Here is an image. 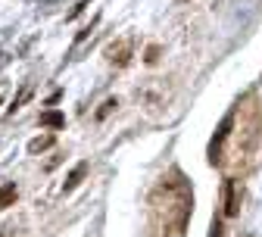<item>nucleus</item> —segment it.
Returning a JSON list of instances; mask_svg holds the SVG:
<instances>
[{"instance_id": "obj_1", "label": "nucleus", "mask_w": 262, "mask_h": 237, "mask_svg": "<svg viewBox=\"0 0 262 237\" xmlns=\"http://www.w3.org/2000/svg\"><path fill=\"white\" fill-rule=\"evenodd\" d=\"M150 209H153V219L159 222L166 237L184 231V225L193 212V193H190L187 178L178 168H172V172L156 184V190L150 193Z\"/></svg>"}, {"instance_id": "obj_2", "label": "nucleus", "mask_w": 262, "mask_h": 237, "mask_svg": "<svg viewBox=\"0 0 262 237\" xmlns=\"http://www.w3.org/2000/svg\"><path fill=\"white\" fill-rule=\"evenodd\" d=\"M234 128H237V131H231V138H234V156H237V162L241 159L250 162L253 153L262 144V106H259V100L253 94L244 97L241 103L234 106Z\"/></svg>"}, {"instance_id": "obj_3", "label": "nucleus", "mask_w": 262, "mask_h": 237, "mask_svg": "<svg viewBox=\"0 0 262 237\" xmlns=\"http://www.w3.org/2000/svg\"><path fill=\"white\" fill-rule=\"evenodd\" d=\"M231 131H234V110L219 122L212 141H209V150H206L209 165H222V162H225V147H228V141H231Z\"/></svg>"}, {"instance_id": "obj_4", "label": "nucleus", "mask_w": 262, "mask_h": 237, "mask_svg": "<svg viewBox=\"0 0 262 237\" xmlns=\"http://www.w3.org/2000/svg\"><path fill=\"white\" fill-rule=\"evenodd\" d=\"M222 206H225V212L222 216H237V209H241V190H237V181L234 178H225V187H222Z\"/></svg>"}, {"instance_id": "obj_5", "label": "nucleus", "mask_w": 262, "mask_h": 237, "mask_svg": "<svg viewBox=\"0 0 262 237\" xmlns=\"http://www.w3.org/2000/svg\"><path fill=\"white\" fill-rule=\"evenodd\" d=\"M131 47H135V41H131V38H125V41H119V44H110V47H106V59L122 69V66L131 62Z\"/></svg>"}, {"instance_id": "obj_6", "label": "nucleus", "mask_w": 262, "mask_h": 237, "mask_svg": "<svg viewBox=\"0 0 262 237\" xmlns=\"http://www.w3.org/2000/svg\"><path fill=\"white\" fill-rule=\"evenodd\" d=\"M16 200H19V187L16 184H0V209H10V206H16Z\"/></svg>"}, {"instance_id": "obj_7", "label": "nucleus", "mask_w": 262, "mask_h": 237, "mask_svg": "<svg viewBox=\"0 0 262 237\" xmlns=\"http://www.w3.org/2000/svg\"><path fill=\"white\" fill-rule=\"evenodd\" d=\"M88 175V162H78L75 168H72V172H69V178H66V184H62V190L66 193H69V190H75L78 184H81V178Z\"/></svg>"}, {"instance_id": "obj_8", "label": "nucleus", "mask_w": 262, "mask_h": 237, "mask_svg": "<svg viewBox=\"0 0 262 237\" xmlns=\"http://www.w3.org/2000/svg\"><path fill=\"white\" fill-rule=\"evenodd\" d=\"M44 128H62L66 125V116L59 113V110H47V113H41V119H38Z\"/></svg>"}, {"instance_id": "obj_9", "label": "nucleus", "mask_w": 262, "mask_h": 237, "mask_svg": "<svg viewBox=\"0 0 262 237\" xmlns=\"http://www.w3.org/2000/svg\"><path fill=\"white\" fill-rule=\"evenodd\" d=\"M56 144L53 134H44V138H35V141H28V153H41V150H50Z\"/></svg>"}, {"instance_id": "obj_10", "label": "nucleus", "mask_w": 262, "mask_h": 237, "mask_svg": "<svg viewBox=\"0 0 262 237\" xmlns=\"http://www.w3.org/2000/svg\"><path fill=\"white\" fill-rule=\"evenodd\" d=\"M116 106H119V100H106V103H103V110L97 113V119H103V116H110V113H113Z\"/></svg>"}, {"instance_id": "obj_11", "label": "nucleus", "mask_w": 262, "mask_h": 237, "mask_svg": "<svg viewBox=\"0 0 262 237\" xmlns=\"http://www.w3.org/2000/svg\"><path fill=\"white\" fill-rule=\"evenodd\" d=\"M144 59H147V62L153 66V62L159 59V47H156V44H153V47H147V56H144Z\"/></svg>"}, {"instance_id": "obj_12", "label": "nucleus", "mask_w": 262, "mask_h": 237, "mask_svg": "<svg viewBox=\"0 0 262 237\" xmlns=\"http://www.w3.org/2000/svg\"><path fill=\"white\" fill-rule=\"evenodd\" d=\"M0 237H22V231H19V228H10V225H7V228H0Z\"/></svg>"}, {"instance_id": "obj_13", "label": "nucleus", "mask_w": 262, "mask_h": 237, "mask_svg": "<svg viewBox=\"0 0 262 237\" xmlns=\"http://www.w3.org/2000/svg\"><path fill=\"white\" fill-rule=\"evenodd\" d=\"M209 237H222V219H212V234Z\"/></svg>"}]
</instances>
